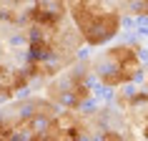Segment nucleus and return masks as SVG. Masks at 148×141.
Masks as SVG:
<instances>
[{
  "instance_id": "f257e3e1",
  "label": "nucleus",
  "mask_w": 148,
  "mask_h": 141,
  "mask_svg": "<svg viewBox=\"0 0 148 141\" xmlns=\"http://www.w3.org/2000/svg\"><path fill=\"white\" fill-rule=\"evenodd\" d=\"M78 111L80 113H98V111H101V101H98L95 96H88L86 101L78 103Z\"/></svg>"
},
{
  "instance_id": "f03ea898",
  "label": "nucleus",
  "mask_w": 148,
  "mask_h": 141,
  "mask_svg": "<svg viewBox=\"0 0 148 141\" xmlns=\"http://www.w3.org/2000/svg\"><path fill=\"white\" fill-rule=\"evenodd\" d=\"M121 28L136 33V18H133V15H121Z\"/></svg>"
}]
</instances>
